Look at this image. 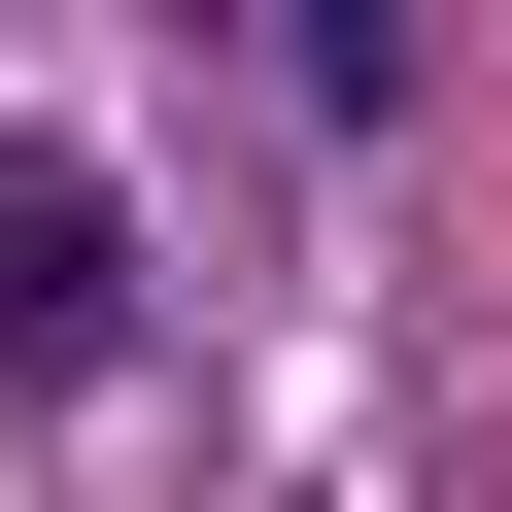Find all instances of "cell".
<instances>
[{
    "label": "cell",
    "mask_w": 512,
    "mask_h": 512,
    "mask_svg": "<svg viewBox=\"0 0 512 512\" xmlns=\"http://www.w3.org/2000/svg\"><path fill=\"white\" fill-rule=\"evenodd\" d=\"M137 342V205L103 171H0V376H103Z\"/></svg>",
    "instance_id": "obj_1"
},
{
    "label": "cell",
    "mask_w": 512,
    "mask_h": 512,
    "mask_svg": "<svg viewBox=\"0 0 512 512\" xmlns=\"http://www.w3.org/2000/svg\"><path fill=\"white\" fill-rule=\"evenodd\" d=\"M274 69H308V137H410V0H274Z\"/></svg>",
    "instance_id": "obj_2"
}]
</instances>
